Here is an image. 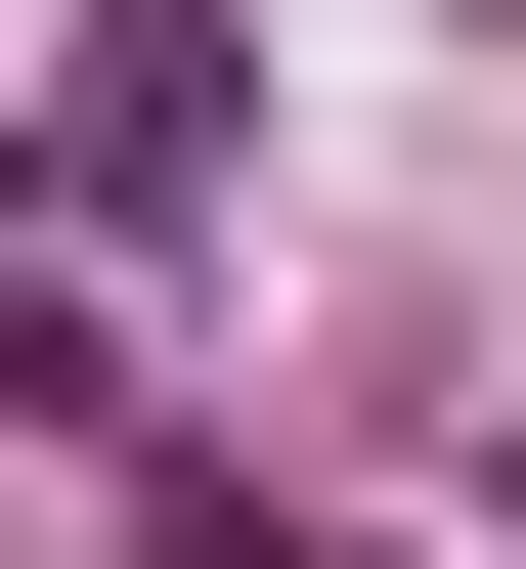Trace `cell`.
Here are the masks:
<instances>
[{
    "label": "cell",
    "mask_w": 526,
    "mask_h": 569,
    "mask_svg": "<svg viewBox=\"0 0 526 569\" xmlns=\"http://www.w3.org/2000/svg\"><path fill=\"white\" fill-rule=\"evenodd\" d=\"M483 526H526V482H483Z\"/></svg>",
    "instance_id": "cell-1"
}]
</instances>
